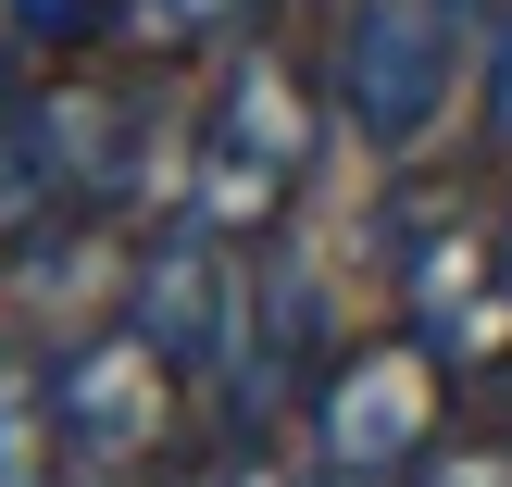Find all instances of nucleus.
<instances>
[{
	"label": "nucleus",
	"instance_id": "1",
	"mask_svg": "<svg viewBox=\"0 0 512 487\" xmlns=\"http://www.w3.org/2000/svg\"><path fill=\"white\" fill-rule=\"evenodd\" d=\"M325 113H338V88H313V63L288 38H238V63L213 75V113H200V150H188V213L263 250L325 163Z\"/></svg>",
	"mask_w": 512,
	"mask_h": 487
},
{
	"label": "nucleus",
	"instance_id": "2",
	"mask_svg": "<svg viewBox=\"0 0 512 487\" xmlns=\"http://www.w3.org/2000/svg\"><path fill=\"white\" fill-rule=\"evenodd\" d=\"M300 425H313V463L338 475H425L463 425V375L413 338V325H375V338H338L300 388Z\"/></svg>",
	"mask_w": 512,
	"mask_h": 487
},
{
	"label": "nucleus",
	"instance_id": "3",
	"mask_svg": "<svg viewBox=\"0 0 512 487\" xmlns=\"http://www.w3.org/2000/svg\"><path fill=\"white\" fill-rule=\"evenodd\" d=\"M463 50H475V0H350L338 50H325V88H338V125L363 150H425L463 88Z\"/></svg>",
	"mask_w": 512,
	"mask_h": 487
},
{
	"label": "nucleus",
	"instance_id": "4",
	"mask_svg": "<svg viewBox=\"0 0 512 487\" xmlns=\"http://www.w3.org/2000/svg\"><path fill=\"white\" fill-rule=\"evenodd\" d=\"M0 125H13L25 175H38V200L63 225H100L138 200V163H150V100L125 88V75H88L63 50V75H38L25 100H0Z\"/></svg>",
	"mask_w": 512,
	"mask_h": 487
},
{
	"label": "nucleus",
	"instance_id": "5",
	"mask_svg": "<svg viewBox=\"0 0 512 487\" xmlns=\"http://www.w3.org/2000/svg\"><path fill=\"white\" fill-rule=\"evenodd\" d=\"M175 413H188V363H163L125 313H113V325H75V338L50 350V425H63V450H75L88 475L163 463Z\"/></svg>",
	"mask_w": 512,
	"mask_h": 487
},
{
	"label": "nucleus",
	"instance_id": "6",
	"mask_svg": "<svg viewBox=\"0 0 512 487\" xmlns=\"http://www.w3.org/2000/svg\"><path fill=\"white\" fill-rule=\"evenodd\" d=\"M238 313H250V238H225V225H200V213H175V225L138 238V263H125V325H138L163 363L225 375Z\"/></svg>",
	"mask_w": 512,
	"mask_h": 487
},
{
	"label": "nucleus",
	"instance_id": "7",
	"mask_svg": "<svg viewBox=\"0 0 512 487\" xmlns=\"http://www.w3.org/2000/svg\"><path fill=\"white\" fill-rule=\"evenodd\" d=\"M400 300H413V338L438 350L463 388H500L512 375V250H500V225H425L413 250H400Z\"/></svg>",
	"mask_w": 512,
	"mask_h": 487
},
{
	"label": "nucleus",
	"instance_id": "8",
	"mask_svg": "<svg viewBox=\"0 0 512 487\" xmlns=\"http://www.w3.org/2000/svg\"><path fill=\"white\" fill-rule=\"evenodd\" d=\"M325 300H313V275L288 263V250H250V313H238V350H225V413H238V438H263L275 413H288L300 388H313V363H325Z\"/></svg>",
	"mask_w": 512,
	"mask_h": 487
},
{
	"label": "nucleus",
	"instance_id": "9",
	"mask_svg": "<svg viewBox=\"0 0 512 487\" xmlns=\"http://www.w3.org/2000/svg\"><path fill=\"white\" fill-rule=\"evenodd\" d=\"M63 425H50V363L0 350V487H63Z\"/></svg>",
	"mask_w": 512,
	"mask_h": 487
},
{
	"label": "nucleus",
	"instance_id": "10",
	"mask_svg": "<svg viewBox=\"0 0 512 487\" xmlns=\"http://www.w3.org/2000/svg\"><path fill=\"white\" fill-rule=\"evenodd\" d=\"M0 13H13L25 50H50V63H63V50H100L113 25H138V0H0Z\"/></svg>",
	"mask_w": 512,
	"mask_h": 487
},
{
	"label": "nucleus",
	"instance_id": "11",
	"mask_svg": "<svg viewBox=\"0 0 512 487\" xmlns=\"http://www.w3.org/2000/svg\"><path fill=\"white\" fill-rule=\"evenodd\" d=\"M275 0H138V25L125 38H150V50H200V38H250Z\"/></svg>",
	"mask_w": 512,
	"mask_h": 487
},
{
	"label": "nucleus",
	"instance_id": "12",
	"mask_svg": "<svg viewBox=\"0 0 512 487\" xmlns=\"http://www.w3.org/2000/svg\"><path fill=\"white\" fill-rule=\"evenodd\" d=\"M425 487H512V438H475V450H438Z\"/></svg>",
	"mask_w": 512,
	"mask_h": 487
},
{
	"label": "nucleus",
	"instance_id": "13",
	"mask_svg": "<svg viewBox=\"0 0 512 487\" xmlns=\"http://www.w3.org/2000/svg\"><path fill=\"white\" fill-rule=\"evenodd\" d=\"M488 138L512 150V0L488 13Z\"/></svg>",
	"mask_w": 512,
	"mask_h": 487
},
{
	"label": "nucleus",
	"instance_id": "14",
	"mask_svg": "<svg viewBox=\"0 0 512 487\" xmlns=\"http://www.w3.org/2000/svg\"><path fill=\"white\" fill-rule=\"evenodd\" d=\"M213 487H288V475H275V463H263V450H250V438H238V450H225V475H213Z\"/></svg>",
	"mask_w": 512,
	"mask_h": 487
},
{
	"label": "nucleus",
	"instance_id": "15",
	"mask_svg": "<svg viewBox=\"0 0 512 487\" xmlns=\"http://www.w3.org/2000/svg\"><path fill=\"white\" fill-rule=\"evenodd\" d=\"M313 487H388V475H338V463H325V475H313Z\"/></svg>",
	"mask_w": 512,
	"mask_h": 487
},
{
	"label": "nucleus",
	"instance_id": "16",
	"mask_svg": "<svg viewBox=\"0 0 512 487\" xmlns=\"http://www.w3.org/2000/svg\"><path fill=\"white\" fill-rule=\"evenodd\" d=\"M100 487H138V475H100Z\"/></svg>",
	"mask_w": 512,
	"mask_h": 487
},
{
	"label": "nucleus",
	"instance_id": "17",
	"mask_svg": "<svg viewBox=\"0 0 512 487\" xmlns=\"http://www.w3.org/2000/svg\"><path fill=\"white\" fill-rule=\"evenodd\" d=\"M500 250H512V225H500Z\"/></svg>",
	"mask_w": 512,
	"mask_h": 487
}]
</instances>
